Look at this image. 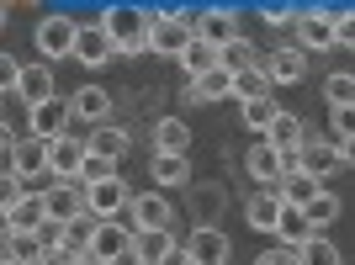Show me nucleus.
<instances>
[{
	"label": "nucleus",
	"mask_w": 355,
	"mask_h": 265,
	"mask_svg": "<svg viewBox=\"0 0 355 265\" xmlns=\"http://www.w3.org/2000/svg\"><path fill=\"white\" fill-rule=\"evenodd\" d=\"M101 27L112 32V43H117V53H148V27H154V16L144 11V6H112V11L101 16Z\"/></svg>",
	"instance_id": "nucleus-1"
},
{
	"label": "nucleus",
	"mask_w": 355,
	"mask_h": 265,
	"mask_svg": "<svg viewBox=\"0 0 355 265\" xmlns=\"http://www.w3.org/2000/svg\"><path fill=\"white\" fill-rule=\"evenodd\" d=\"M74 48H80V27L69 16H43L37 22V53L43 59H74Z\"/></svg>",
	"instance_id": "nucleus-2"
},
{
	"label": "nucleus",
	"mask_w": 355,
	"mask_h": 265,
	"mask_svg": "<svg viewBox=\"0 0 355 265\" xmlns=\"http://www.w3.org/2000/svg\"><path fill=\"white\" fill-rule=\"evenodd\" d=\"M244 170H250V180H260L266 191H276L286 180V170H292V154H282V148H270V144H254L250 154H244Z\"/></svg>",
	"instance_id": "nucleus-3"
},
{
	"label": "nucleus",
	"mask_w": 355,
	"mask_h": 265,
	"mask_svg": "<svg viewBox=\"0 0 355 265\" xmlns=\"http://www.w3.org/2000/svg\"><path fill=\"white\" fill-rule=\"evenodd\" d=\"M133 207V191L117 180H101V186H85V212L90 218H101V223H117V212H128Z\"/></svg>",
	"instance_id": "nucleus-4"
},
{
	"label": "nucleus",
	"mask_w": 355,
	"mask_h": 265,
	"mask_svg": "<svg viewBox=\"0 0 355 265\" xmlns=\"http://www.w3.org/2000/svg\"><path fill=\"white\" fill-rule=\"evenodd\" d=\"M43 202H48V218L53 223L85 218V180H53V186H43Z\"/></svg>",
	"instance_id": "nucleus-5"
},
{
	"label": "nucleus",
	"mask_w": 355,
	"mask_h": 265,
	"mask_svg": "<svg viewBox=\"0 0 355 265\" xmlns=\"http://www.w3.org/2000/svg\"><path fill=\"white\" fill-rule=\"evenodd\" d=\"M196 37L212 48H228L239 43L244 32H239V11H228V6H207V11H196Z\"/></svg>",
	"instance_id": "nucleus-6"
},
{
	"label": "nucleus",
	"mask_w": 355,
	"mask_h": 265,
	"mask_svg": "<svg viewBox=\"0 0 355 265\" xmlns=\"http://www.w3.org/2000/svg\"><path fill=\"white\" fill-rule=\"evenodd\" d=\"M90 255H96L101 265H133V228H122V223H101Z\"/></svg>",
	"instance_id": "nucleus-7"
},
{
	"label": "nucleus",
	"mask_w": 355,
	"mask_h": 265,
	"mask_svg": "<svg viewBox=\"0 0 355 265\" xmlns=\"http://www.w3.org/2000/svg\"><path fill=\"white\" fill-rule=\"evenodd\" d=\"M128 223H133V234H144V228H170V223H175V207L159 191H138L133 207H128Z\"/></svg>",
	"instance_id": "nucleus-8"
},
{
	"label": "nucleus",
	"mask_w": 355,
	"mask_h": 265,
	"mask_svg": "<svg viewBox=\"0 0 355 265\" xmlns=\"http://www.w3.org/2000/svg\"><path fill=\"white\" fill-rule=\"evenodd\" d=\"M191 43H196L191 22H154V27H148V53H164V59H175V64Z\"/></svg>",
	"instance_id": "nucleus-9"
},
{
	"label": "nucleus",
	"mask_w": 355,
	"mask_h": 265,
	"mask_svg": "<svg viewBox=\"0 0 355 265\" xmlns=\"http://www.w3.org/2000/svg\"><path fill=\"white\" fill-rule=\"evenodd\" d=\"M85 160H90V144H80V138H59V144H48V176H53V180H80Z\"/></svg>",
	"instance_id": "nucleus-10"
},
{
	"label": "nucleus",
	"mask_w": 355,
	"mask_h": 265,
	"mask_svg": "<svg viewBox=\"0 0 355 265\" xmlns=\"http://www.w3.org/2000/svg\"><path fill=\"white\" fill-rule=\"evenodd\" d=\"M340 144H324V138H308V144L297 148V170L302 176H313V180H329L334 170H340Z\"/></svg>",
	"instance_id": "nucleus-11"
},
{
	"label": "nucleus",
	"mask_w": 355,
	"mask_h": 265,
	"mask_svg": "<svg viewBox=\"0 0 355 265\" xmlns=\"http://www.w3.org/2000/svg\"><path fill=\"white\" fill-rule=\"evenodd\" d=\"M43 223H48V202H43V191H27L21 202L6 207V234H37Z\"/></svg>",
	"instance_id": "nucleus-12"
},
{
	"label": "nucleus",
	"mask_w": 355,
	"mask_h": 265,
	"mask_svg": "<svg viewBox=\"0 0 355 265\" xmlns=\"http://www.w3.org/2000/svg\"><path fill=\"white\" fill-rule=\"evenodd\" d=\"M69 122H74V106L69 101H48L32 112V138H43V144H59L69 138Z\"/></svg>",
	"instance_id": "nucleus-13"
},
{
	"label": "nucleus",
	"mask_w": 355,
	"mask_h": 265,
	"mask_svg": "<svg viewBox=\"0 0 355 265\" xmlns=\"http://www.w3.org/2000/svg\"><path fill=\"white\" fill-rule=\"evenodd\" d=\"M297 48H302V53H324V48H334V22H329L318 6L297 16Z\"/></svg>",
	"instance_id": "nucleus-14"
},
{
	"label": "nucleus",
	"mask_w": 355,
	"mask_h": 265,
	"mask_svg": "<svg viewBox=\"0 0 355 265\" xmlns=\"http://www.w3.org/2000/svg\"><path fill=\"white\" fill-rule=\"evenodd\" d=\"M186 196H191V228H218L228 191L223 186H186Z\"/></svg>",
	"instance_id": "nucleus-15"
},
{
	"label": "nucleus",
	"mask_w": 355,
	"mask_h": 265,
	"mask_svg": "<svg viewBox=\"0 0 355 265\" xmlns=\"http://www.w3.org/2000/svg\"><path fill=\"white\" fill-rule=\"evenodd\" d=\"M16 96H21V106H27V112H37V106H48V101H59V90H53V69H48V64H27V74H21Z\"/></svg>",
	"instance_id": "nucleus-16"
},
{
	"label": "nucleus",
	"mask_w": 355,
	"mask_h": 265,
	"mask_svg": "<svg viewBox=\"0 0 355 265\" xmlns=\"http://www.w3.org/2000/svg\"><path fill=\"white\" fill-rule=\"evenodd\" d=\"M260 69L270 74V85H297V80L308 74V53H302V48H276V53L260 59Z\"/></svg>",
	"instance_id": "nucleus-17"
},
{
	"label": "nucleus",
	"mask_w": 355,
	"mask_h": 265,
	"mask_svg": "<svg viewBox=\"0 0 355 265\" xmlns=\"http://www.w3.org/2000/svg\"><path fill=\"white\" fill-rule=\"evenodd\" d=\"M6 170H11V176H21V180L43 176V170H48V144L27 132V138H21V144H16L11 154H6Z\"/></svg>",
	"instance_id": "nucleus-18"
},
{
	"label": "nucleus",
	"mask_w": 355,
	"mask_h": 265,
	"mask_svg": "<svg viewBox=\"0 0 355 265\" xmlns=\"http://www.w3.org/2000/svg\"><path fill=\"white\" fill-rule=\"evenodd\" d=\"M74 59H80V64H90V69H101L106 59H117V43H112V32H106L101 22L80 27V48H74Z\"/></svg>",
	"instance_id": "nucleus-19"
},
{
	"label": "nucleus",
	"mask_w": 355,
	"mask_h": 265,
	"mask_svg": "<svg viewBox=\"0 0 355 265\" xmlns=\"http://www.w3.org/2000/svg\"><path fill=\"white\" fill-rule=\"evenodd\" d=\"M186 250H191L196 265H228V234L223 228H191Z\"/></svg>",
	"instance_id": "nucleus-20"
},
{
	"label": "nucleus",
	"mask_w": 355,
	"mask_h": 265,
	"mask_svg": "<svg viewBox=\"0 0 355 265\" xmlns=\"http://www.w3.org/2000/svg\"><path fill=\"white\" fill-rule=\"evenodd\" d=\"M186 101H202V106H207V101H234V74L223 69V64H218V69H207L202 80L186 85Z\"/></svg>",
	"instance_id": "nucleus-21"
},
{
	"label": "nucleus",
	"mask_w": 355,
	"mask_h": 265,
	"mask_svg": "<svg viewBox=\"0 0 355 265\" xmlns=\"http://www.w3.org/2000/svg\"><path fill=\"white\" fill-rule=\"evenodd\" d=\"M148 144H154V154H191V128L180 117H159L154 132H148Z\"/></svg>",
	"instance_id": "nucleus-22"
},
{
	"label": "nucleus",
	"mask_w": 355,
	"mask_h": 265,
	"mask_svg": "<svg viewBox=\"0 0 355 265\" xmlns=\"http://www.w3.org/2000/svg\"><path fill=\"white\" fill-rule=\"evenodd\" d=\"M69 106H74L80 122H96V128H106V117H112V96H106L101 85H80L69 96Z\"/></svg>",
	"instance_id": "nucleus-23"
},
{
	"label": "nucleus",
	"mask_w": 355,
	"mask_h": 265,
	"mask_svg": "<svg viewBox=\"0 0 355 265\" xmlns=\"http://www.w3.org/2000/svg\"><path fill=\"white\" fill-rule=\"evenodd\" d=\"M282 191H254L250 202H244V218H250V228H260V234H276V223H282Z\"/></svg>",
	"instance_id": "nucleus-24"
},
{
	"label": "nucleus",
	"mask_w": 355,
	"mask_h": 265,
	"mask_svg": "<svg viewBox=\"0 0 355 265\" xmlns=\"http://www.w3.org/2000/svg\"><path fill=\"white\" fill-rule=\"evenodd\" d=\"M175 250V239H170V228H144V234H133V260L138 265H164V255Z\"/></svg>",
	"instance_id": "nucleus-25"
},
{
	"label": "nucleus",
	"mask_w": 355,
	"mask_h": 265,
	"mask_svg": "<svg viewBox=\"0 0 355 265\" xmlns=\"http://www.w3.org/2000/svg\"><path fill=\"white\" fill-rule=\"evenodd\" d=\"M276 239H282L286 250H302V244H308V239H318V234H313V223H308V212H302V207H282Z\"/></svg>",
	"instance_id": "nucleus-26"
},
{
	"label": "nucleus",
	"mask_w": 355,
	"mask_h": 265,
	"mask_svg": "<svg viewBox=\"0 0 355 265\" xmlns=\"http://www.w3.org/2000/svg\"><path fill=\"white\" fill-rule=\"evenodd\" d=\"M266 144L270 148H282V154H297V148L308 144V128L292 117V112H282V117L270 122V132H266Z\"/></svg>",
	"instance_id": "nucleus-27"
},
{
	"label": "nucleus",
	"mask_w": 355,
	"mask_h": 265,
	"mask_svg": "<svg viewBox=\"0 0 355 265\" xmlns=\"http://www.w3.org/2000/svg\"><path fill=\"white\" fill-rule=\"evenodd\" d=\"M276 191H282V202H286V207H308L313 196L324 191V180L302 176V170H286V180H282V186H276Z\"/></svg>",
	"instance_id": "nucleus-28"
},
{
	"label": "nucleus",
	"mask_w": 355,
	"mask_h": 265,
	"mask_svg": "<svg viewBox=\"0 0 355 265\" xmlns=\"http://www.w3.org/2000/svg\"><path fill=\"white\" fill-rule=\"evenodd\" d=\"M90 148H96V154H106V160H122V154L133 148V132L117 128V122H106V128L90 132Z\"/></svg>",
	"instance_id": "nucleus-29"
},
{
	"label": "nucleus",
	"mask_w": 355,
	"mask_h": 265,
	"mask_svg": "<svg viewBox=\"0 0 355 265\" xmlns=\"http://www.w3.org/2000/svg\"><path fill=\"white\" fill-rule=\"evenodd\" d=\"M154 186H191V160L186 154H154Z\"/></svg>",
	"instance_id": "nucleus-30"
},
{
	"label": "nucleus",
	"mask_w": 355,
	"mask_h": 265,
	"mask_svg": "<svg viewBox=\"0 0 355 265\" xmlns=\"http://www.w3.org/2000/svg\"><path fill=\"white\" fill-rule=\"evenodd\" d=\"M218 64H223V48L202 43V37H196V43L186 48V53H180V69L191 74V80H202V74H207V69H218Z\"/></svg>",
	"instance_id": "nucleus-31"
},
{
	"label": "nucleus",
	"mask_w": 355,
	"mask_h": 265,
	"mask_svg": "<svg viewBox=\"0 0 355 265\" xmlns=\"http://www.w3.org/2000/svg\"><path fill=\"white\" fill-rule=\"evenodd\" d=\"M234 101H270V74L260 69V64L234 74Z\"/></svg>",
	"instance_id": "nucleus-32"
},
{
	"label": "nucleus",
	"mask_w": 355,
	"mask_h": 265,
	"mask_svg": "<svg viewBox=\"0 0 355 265\" xmlns=\"http://www.w3.org/2000/svg\"><path fill=\"white\" fill-rule=\"evenodd\" d=\"M96 228H101V218H74V223H64V250H74V255H90V244H96Z\"/></svg>",
	"instance_id": "nucleus-33"
},
{
	"label": "nucleus",
	"mask_w": 355,
	"mask_h": 265,
	"mask_svg": "<svg viewBox=\"0 0 355 265\" xmlns=\"http://www.w3.org/2000/svg\"><path fill=\"white\" fill-rule=\"evenodd\" d=\"M6 260L37 265V260H43V239H37V234H6Z\"/></svg>",
	"instance_id": "nucleus-34"
},
{
	"label": "nucleus",
	"mask_w": 355,
	"mask_h": 265,
	"mask_svg": "<svg viewBox=\"0 0 355 265\" xmlns=\"http://www.w3.org/2000/svg\"><path fill=\"white\" fill-rule=\"evenodd\" d=\"M254 64H260V53H254L250 37H239V43L223 48V69H228V74H244V69H254Z\"/></svg>",
	"instance_id": "nucleus-35"
},
{
	"label": "nucleus",
	"mask_w": 355,
	"mask_h": 265,
	"mask_svg": "<svg viewBox=\"0 0 355 265\" xmlns=\"http://www.w3.org/2000/svg\"><path fill=\"white\" fill-rule=\"evenodd\" d=\"M239 117H244V128H250V132H270V122L282 117V112H276V101H244Z\"/></svg>",
	"instance_id": "nucleus-36"
},
{
	"label": "nucleus",
	"mask_w": 355,
	"mask_h": 265,
	"mask_svg": "<svg viewBox=\"0 0 355 265\" xmlns=\"http://www.w3.org/2000/svg\"><path fill=\"white\" fill-rule=\"evenodd\" d=\"M324 101L329 106H355V74H329V80H324Z\"/></svg>",
	"instance_id": "nucleus-37"
},
{
	"label": "nucleus",
	"mask_w": 355,
	"mask_h": 265,
	"mask_svg": "<svg viewBox=\"0 0 355 265\" xmlns=\"http://www.w3.org/2000/svg\"><path fill=\"white\" fill-rule=\"evenodd\" d=\"M302 212H308V223H313V228H324V223H334V218H340V196H334V191H318L308 207H302Z\"/></svg>",
	"instance_id": "nucleus-38"
},
{
	"label": "nucleus",
	"mask_w": 355,
	"mask_h": 265,
	"mask_svg": "<svg viewBox=\"0 0 355 265\" xmlns=\"http://www.w3.org/2000/svg\"><path fill=\"white\" fill-rule=\"evenodd\" d=\"M297 265H340V250H334L329 239H308V244L297 250Z\"/></svg>",
	"instance_id": "nucleus-39"
},
{
	"label": "nucleus",
	"mask_w": 355,
	"mask_h": 265,
	"mask_svg": "<svg viewBox=\"0 0 355 265\" xmlns=\"http://www.w3.org/2000/svg\"><path fill=\"white\" fill-rule=\"evenodd\" d=\"M80 180H85V186L117 180V160H106V154H96V148H90V160H85V170H80Z\"/></svg>",
	"instance_id": "nucleus-40"
},
{
	"label": "nucleus",
	"mask_w": 355,
	"mask_h": 265,
	"mask_svg": "<svg viewBox=\"0 0 355 265\" xmlns=\"http://www.w3.org/2000/svg\"><path fill=\"white\" fill-rule=\"evenodd\" d=\"M329 132H334V144H350L355 138V106H334L329 112Z\"/></svg>",
	"instance_id": "nucleus-41"
},
{
	"label": "nucleus",
	"mask_w": 355,
	"mask_h": 265,
	"mask_svg": "<svg viewBox=\"0 0 355 265\" xmlns=\"http://www.w3.org/2000/svg\"><path fill=\"white\" fill-rule=\"evenodd\" d=\"M297 6H282V0H270V6H260V22H266V27H297Z\"/></svg>",
	"instance_id": "nucleus-42"
},
{
	"label": "nucleus",
	"mask_w": 355,
	"mask_h": 265,
	"mask_svg": "<svg viewBox=\"0 0 355 265\" xmlns=\"http://www.w3.org/2000/svg\"><path fill=\"white\" fill-rule=\"evenodd\" d=\"M21 74H27V69H21V64H16L11 53L0 59V85H6V90H16V85H21Z\"/></svg>",
	"instance_id": "nucleus-43"
},
{
	"label": "nucleus",
	"mask_w": 355,
	"mask_h": 265,
	"mask_svg": "<svg viewBox=\"0 0 355 265\" xmlns=\"http://www.w3.org/2000/svg\"><path fill=\"white\" fill-rule=\"evenodd\" d=\"M334 43H340V48H355V11H350V16H340V27H334Z\"/></svg>",
	"instance_id": "nucleus-44"
},
{
	"label": "nucleus",
	"mask_w": 355,
	"mask_h": 265,
	"mask_svg": "<svg viewBox=\"0 0 355 265\" xmlns=\"http://www.w3.org/2000/svg\"><path fill=\"white\" fill-rule=\"evenodd\" d=\"M37 265H80V255L59 244V250H43V260H37Z\"/></svg>",
	"instance_id": "nucleus-45"
},
{
	"label": "nucleus",
	"mask_w": 355,
	"mask_h": 265,
	"mask_svg": "<svg viewBox=\"0 0 355 265\" xmlns=\"http://www.w3.org/2000/svg\"><path fill=\"white\" fill-rule=\"evenodd\" d=\"M254 265H297V250H266Z\"/></svg>",
	"instance_id": "nucleus-46"
},
{
	"label": "nucleus",
	"mask_w": 355,
	"mask_h": 265,
	"mask_svg": "<svg viewBox=\"0 0 355 265\" xmlns=\"http://www.w3.org/2000/svg\"><path fill=\"white\" fill-rule=\"evenodd\" d=\"M164 265H196V260H191V250H186V244H175V250L164 255Z\"/></svg>",
	"instance_id": "nucleus-47"
},
{
	"label": "nucleus",
	"mask_w": 355,
	"mask_h": 265,
	"mask_svg": "<svg viewBox=\"0 0 355 265\" xmlns=\"http://www.w3.org/2000/svg\"><path fill=\"white\" fill-rule=\"evenodd\" d=\"M340 160H345V164H355V138H350V144H340Z\"/></svg>",
	"instance_id": "nucleus-48"
},
{
	"label": "nucleus",
	"mask_w": 355,
	"mask_h": 265,
	"mask_svg": "<svg viewBox=\"0 0 355 265\" xmlns=\"http://www.w3.org/2000/svg\"><path fill=\"white\" fill-rule=\"evenodd\" d=\"M6 265H16V260H6Z\"/></svg>",
	"instance_id": "nucleus-49"
},
{
	"label": "nucleus",
	"mask_w": 355,
	"mask_h": 265,
	"mask_svg": "<svg viewBox=\"0 0 355 265\" xmlns=\"http://www.w3.org/2000/svg\"><path fill=\"white\" fill-rule=\"evenodd\" d=\"M133 265H138V260H133Z\"/></svg>",
	"instance_id": "nucleus-50"
}]
</instances>
